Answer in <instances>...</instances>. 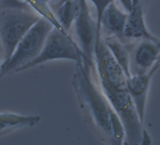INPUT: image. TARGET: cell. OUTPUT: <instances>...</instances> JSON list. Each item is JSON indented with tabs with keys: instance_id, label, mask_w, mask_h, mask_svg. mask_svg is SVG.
<instances>
[{
	"instance_id": "9c48e42d",
	"label": "cell",
	"mask_w": 160,
	"mask_h": 145,
	"mask_svg": "<svg viewBox=\"0 0 160 145\" xmlns=\"http://www.w3.org/2000/svg\"><path fill=\"white\" fill-rule=\"evenodd\" d=\"M149 0H132V6L128 12L124 35L129 42L137 40L148 39L159 41L148 29L145 22V11Z\"/></svg>"
},
{
	"instance_id": "ac0fdd59",
	"label": "cell",
	"mask_w": 160,
	"mask_h": 145,
	"mask_svg": "<svg viewBox=\"0 0 160 145\" xmlns=\"http://www.w3.org/2000/svg\"><path fill=\"white\" fill-rule=\"evenodd\" d=\"M120 2L122 3L123 9L128 12L131 9V6H132V0H120Z\"/></svg>"
},
{
	"instance_id": "ba28073f",
	"label": "cell",
	"mask_w": 160,
	"mask_h": 145,
	"mask_svg": "<svg viewBox=\"0 0 160 145\" xmlns=\"http://www.w3.org/2000/svg\"><path fill=\"white\" fill-rule=\"evenodd\" d=\"M159 41L141 39L128 43L131 76L145 74L154 67L160 58Z\"/></svg>"
},
{
	"instance_id": "6da1fadb",
	"label": "cell",
	"mask_w": 160,
	"mask_h": 145,
	"mask_svg": "<svg viewBox=\"0 0 160 145\" xmlns=\"http://www.w3.org/2000/svg\"><path fill=\"white\" fill-rule=\"evenodd\" d=\"M92 69L85 60L76 63L72 84L86 122L92 130L106 143L122 144V123L104 93L92 78Z\"/></svg>"
},
{
	"instance_id": "8992f818",
	"label": "cell",
	"mask_w": 160,
	"mask_h": 145,
	"mask_svg": "<svg viewBox=\"0 0 160 145\" xmlns=\"http://www.w3.org/2000/svg\"><path fill=\"white\" fill-rule=\"evenodd\" d=\"M94 62L101 88H125L127 75L102 40L94 50Z\"/></svg>"
},
{
	"instance_id": "44dd1931",
	"label": "cell",
	"mask_w": 160,
	"mask_h": 145,
	"mask_svg": "<svg viewBox=\"0 0 160 145\" xmlns=\"http://www.w3.org/2000/svg\"><path fill=\"white\" fill-rule=\"evenodd\" d=\"M42 1H44V2H47V3H49L50 1H53V0H42Z\"/></svg>"
},
{
	"instance_id": "7402d4cb",
	"label": "cell",
	"mask_w": 160,
	"mask_h": 145,
	"mask_svg": "<svg viewBox=\"0 0 160 145\" xmlns=\"http://www.w3.org/2000/svg\"><path fill=\"white\" fill-rule=\"evenodd\" d=\"M158 44H159V46H160V41L158 42Z\"/></svg>"
},
{
	"instance_id": "52a82bcc",
	"label": "cell",
	"mask_w": 160,
	"mask_h": 145,
	"mask_svg": "<svg viewBox=\"0 0 160 145\" xmlns=\"http://www.w3.org/2000/svg\"><path fill=\"white\" fill-rule=\"evenodd\" d=\"M81 8L79 14L74 22L78 45L84 53L89 63L94 68V50L97 37L96 19L91 14L87 0H80Z\"/></svg>"
},
{
	"instance_id": "603a6c76",
	"label": "cell",
	"mask_w": 160,
	"mask_h": 145,
	"mask_svg": "<svg viewBox=\"0 0 160 145\" xmlns=\"http://www.w3.org/2000/svg\"><path fill=\"white\" fill-rule=\"evenodd\" d=\"M158 61H159V62H160V58H159V59H158Z\"/></svg>"
},
{
	"instance_id": "5b68a950",
	"label": "cell",
	"mask_w": 160,
	"mask_h": 145,
	"mask_svg": "<svg viewBox=\"0 0 160 145\" xmlns=\"http://www.w3.org/2000/svg\"><path fill=\"white\" fill-rule=\"evenodd\" d=\"M55 59H70L73 60L75 63L85 60L90 64L84 53L72 38L71 34L54 27L46 39L41 54L34 60L25 65L20 72Z\"/></svg>"
},
{
	"instance_id": "5bb4252c",
	"label": "cell",
	"mask_w": 160,
	"mask_h": 145,
	"mask_svg": "<svg viewBox=\"0 0 160 145\" xmlns=\"http://www.w3.org/2000/svg\"><path fill=\"white\" fill-rule=\"evenodd\" d=\"M102 40L108 47L119 64L122 67L127 77L130 78V51L128 44L124 43L115 36H107L102 38Z\"/></svg>"
},
{
	"instance_id": "d6986e66",
	"label": "cell",
	"mask_w": 160,
	"mask_h": 145,
	"mask_svg": "<svg viewBox=\"0 0 160 145\" xmlns=\"http://www.w3.org/2000/svg\"><path fill=\"white\" fill-rule=\"evenodd\" d=\"M3 62H4V51H3V46H2L1 41H0V79H1V78H2L1 67H2Z\"/></svg>"
},
{
	"instance_id": "7c38bea8",
	"label": "cell",
	"mask_w": 160,
	"mask_h": 145,
	"mask_svg": "<svg viewBox=\"0 0 160 145\" xmlns=\"http://www.w3.org/2000/svg\"><path fill=\"white\" fill-rule=\"evenodd\" d=\"M41 120L39 115H24L13 112H0V138L17 129L34 126Z\"/></svg>"
},
{
	"instance_id": "277c9868",
	"label": "cell",
	"mask_w": 160,
	"mask_h": 145,
	"mask_svg": "<svg viewBox=\"0 0 160 145\" xmlns=\"http://www.w3.org/2000/svg\"><path fill=\"white\" fill-rule=\"evenodd\" d=\"M120 118L124 129L123 144H142L145 129L136 105L126 87L118 89L101 88Z\"/></svg>"
},
{
	"instance_id": "9a60e30c",
	"label": "cell",
	"mask_w": 160,
	"mask_h": 145,
	"mask_svg": "<svg viewBox=\"0 0 160 145\" xmlns=\"http://www.w3.org/2000/svg\"><path fill=\"white\" fill-rule=\"evenodd\" d=\"M21 1L27 3L35 12H37L41 17H43L48 20L55 28L63 30L61 25L59 24L56 16L54 10H52V8L48 5L47 2H44L42 0H21Z\"/></svg>"
},
{
	"instance_id": "3957f363",
	"label": "cell",
	"mask_w": 160,
	"mask_h": 145,
	"mask_svg": "<svg viewBox=\"0 0 160 145\" xmlns=\"http://www.w3.org/2000/svg\"><path fill=\"white\" fill-rule=\"evenodd\" d=\"M53 28L54 26L48 20L41 17L22 38L11 58L2 64V77L12 72H20L25 65L34 60L41 54Z\"/></svg>"
},
{
	"instance_id": "ffe728a7",
	"label": "cell",
	"mask_w": 160,
	"mask_h": 145,
	"mask_svg": "<svg viewBox=\"0 0 160 145\" xmlns=\"http://www.w3.org/2000/svg\"><path fill=\"white\" fill-rule=\"evenodd\" d=\"M64 1H66V0H58V3H56V4H59V3H62V2H64Z\"/></svg>"
},
{
	"instance_id": "7a4b0ae2",
	"label": "cell",
	"mask_w": 160,
	"mask_h": 145,
	"mask_svg": "<svg viewBox=\"0 0 160 145\" xmlns=\"http://www.w3.org/2000/svg\"><path fill=\"white\" fill-rule=\"evenodd\" d=\"M30 9H0V41L4 51V62L11 58L22 38L41 19Z\"/></svg>"
},
{
	"instance_id": "e0dca14e",
	"label": "cell",
	"mask_w": 160,
	"mask_h": 145,
	"mask_svg": "<svg viewBox=\"0 0 160 145\" xmlns=\"http://www.w3.org/2000/svg\"><path fill=\"white\" fill-rule=\"evenodd\" d=\"M28 9L30 8L21 0H0V9Z\"/></svg>"
},
{
	"instance_id": "2e32d148",
	"label": "cell",
	"mask_w": 160,
	"mask_h": 145,
	"mask_svg": "<svg viewBox=\"0 0 160 145\" xmlns=\"http://www.w3.org/2000/svg\"><path fill=\"white\" fill-rule=\"evenodd\" d=\"M92 2L96 11V23H97V37H96V43L95 48L98 47L100 42L102 41V18L105 13L107 8L114 2V0H89Z\"/></svg>"
},
{
	"instance_id": "4fadbf2b",
	"label": "cell",
	"mask_w": 160,
	"mask_h": 145,
	"mask_svg": "<svg viewBox=\"0 0 160 145\" xmlns=\"http://www.w3.org/2000/svg\"><path fill=\"white\" fill-rule=\"evenodd\" d=\"M53 8L63 30L70 33L71 28L79 14L81 1L80 0H66L62 3L55 4Z\"/></svg>"
},
{
	"instance_id": "8fae6325",
	"label": "cell",
	"mask_w": 160,
	"mask_h": 145,
	"mask_svg": "<svg viewBox=\"0 0 160 145\" xmlns=\"http://www.w3.org/2000/svg\"><path fill=\"white\" fill-rule=\"evenodd\" d=\"M128 12L122 11L114 2L111 3L107 10L102 18V36H115L118 37L122 42L128 44L130 43L125 38L124 31L127 23Z\"/></svg>"
},
{
	"instance_id": "30bf717a",
	"label": "cell",
	"mask_w": 160,
	"mask_h": 145,
	"mask_svg": "<svg viewBox=\"0 0 160 145\" xmlns=\"http://www.w3.org/2000/svg\"><path fill=\"white\" fill-rule=\"evenodd\" d=\"M159 67H160V62L157 61L154 67L148 72L141 75H133L127 78L126 89L130 96L132 97L136 105V108L138 109V112L139 114V117L143 122L145 119V109H146L148 92L150 88V82L152 80V76L154 75V72Z\"/></svg>"
}]
</instances>
